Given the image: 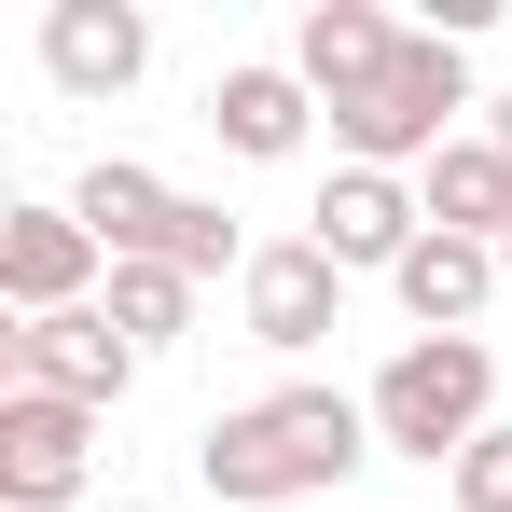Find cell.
Returning a JSON list of instances; mask_svg holds the SVG:
<instances>
[{
    "label": "cell",
    "instance_id": "1",
    "mask_svg": "<svg viewBox=\"0 0 512 512\" xmlns=\"http://www.w3.org/2000/svg\"><path fill=\"white\" fill-rule=\"evenodd\" d=\"M360 457H388V443H374V402H346V388H263V402L194 429V471L222 512L333 499V485H360Z\"/></svg>",
    "mask_w": 512,
    "mask_h": 512
},
{
    "label": "cell",
    "instance_id": "2",
    "mask_svg": "<svg viewBox=\"0 0 512 512\" xmlns=\"http://www.w3.org/2000/svg\"><path fill=\"white\" fill-rule=\"evenodd\" d=\"M360 402H374V443H388V457L457 471V457L499 429V346H485V333H402Z\"/></svg>",
    "mask_w": 512,
    "mask_h": 512
},
{
    "label": "cell",
    "instance_id": "3",
    "mask_svg": "<svg viewBox=\"0 0 512 512\" xmlns=\"http://www.w3.org/2000/svg\"><path fill=\"white\" fill-rule=\"evenodd\" d=\"M485 125V84H471V42H443V28H416L402 42V70L374 97H346L333 111V167H388V180H416L443 139H471Z\"/></svg>",
    "mask_w": 512,
    "mask_h": 512
},
{
    "label": "cell",
    "instance_id": "4",
    "mask_svg": "<svg viewBox=\"0 0 512 512\" xmlns=\"http://www.w3.org/2000/svg\"><path fill=\"white\" fill-rule=\"evenodd\" d=\"M70 208H84V236L111 263H180L194 291L208 277H250L263 236H236V208H208V194H167L153 167H125V153H97L84 180H70Z\"/></svg>",
    "mask_w": 512,
    "mask_h": 512
},
{
    "label": "cell",
    "instance_id": "5",
    "mask_svg": "<svg viewBox=\"0 0 512 512\" xmlns=\"http://www.w3.org/2000/svg\"><path fill=\"white\" fill-rule=\"evenodd\" d=\"M0 374H14V388H42V402L111 416V402H125L153 360L125 346V319H111V305H70V319H14V333H0Z\"/></svg>",
    "mask_w": 512,
    "mask_h": 512
},
{
    "label": "cell",
    "instance_id": "6",
    "mask_svg": "<svg viewBox=\"0 0 512 512\" xmlns=\"http://www.w3.org/2000/svg\"><path fill=\"white\" fill-rule=\"evenodd\" d=\"M111 291V250L84 236V208L70 194H28V208H0V305L14 319H70Z\"/></svg>",
    "mask_w": 512,
    "mask_h": 512
},
{
    "label": "cell",
    "instance_id": "7",
    "mask_svg": "<svg viewBox=\"0 0 512 512\" xmlns=\"http://www.w3.org/2000/svg\"><path fill=\"white\" fill-rule=\"evenodd\" d=\"M236 319H250V346H277V360L333 346L346 333V263L319 250V236H263L250 277H236Z\"/></svg>",
    "mask_w": 512,
    "mask_h": 512
},
{
    "label": "cell",
    "instance_id": "8",
    "mask_svg": "<svg viewBox=\"0 0 512 512\" xmlns=\"http://www.w3.org/2000/svg\"><path fill=\"white\" fill-rule=\"evenodd\" d=\"M84 485H97V416L42 402V388H0V512H70Z\"/></svg>",
    "mask_w": 512,
    "mask_h": 512
},
{
    "label": "cell",
    "instance_id": "9",
    "mask_svg": "<svg viewBox=\"0 0 512 512\" xmlns=\"http://www.w3.org/2000/svg\"><path fill=\"white\" fill-rule=\"evenodd\" d=\"M208 139L236 153V167H291L305 139H319V97L291 56H236V70H208Z\"/></svg>",
    "mask_w": 512,
    "mask_h": 512
},
{
    "label": "cell",
    "instance_id": "10",
    "mask_svg": "<svg viewBox=\"0 0 512 512\" xmlns=\"http://www.w3.org/2000/svg\"><path fill=\"white\" fill-rule=\"evenodd\" d=\"M305 236H319L346 277H402V250L429 236V208H416V180H388V167H333L319 208H305Z\"/></svg>",
    "mask_w": 512,
    "mask_h": 512
},
{
    "label": "cell",
    "instance_id": "11",
    "mask_svg": "<svg viewBox=\"0 0 512 512\" xmlns=\"http://www.w3.org/2000/svg\"><path fill=\"white\" fill-rule=\"evenodd\" d=\"M402 14L388 0H305V28H291V70H305V97L319 111H346V97H374L388 70H402Z\"/></svg>",
    "mask_w": 512,
    "mask_h": 512
},
{
    "label": "cell",
    "instance_id": "12",
    "mask_svg": "<svg viewBox=\"0 0 512 512\" xmlns=\"http://www.w3.org/2000/svg\"><path fill=\"white\" fill-rule=\"evenodd\" d=\"M42 70H56V97H125L153 70V14L139 0H56L42 14Z\"/></svg>",
    "mask_w": 512,
    "mask_h": 512
},
{
    "label": "cell",
    "instance_id": "13",
    "mask_svg": "<svg viewBox=\"0 0 512 512\" xmlns=\"http://www.w3.org/2000/svg\"><path fill=\"white\" fill-rule=\"evenodd\" d=\"M388 291H402V319H416V333H471L512 277H499V250H485V236H443V222H429L416 250H402V277H388Z\"/></svg>",
    "mask_w": 512,
    "mask_h": 512
},
{
    "label": "cell",
    "instance_id": "14",
    "mask_svg": "<svg viewBox=\"0 0 512 512\" xmlns=\"http://www.w3.org/2000/svg\"><path fill=\"white\" fill-rule=\"evenodd\" d=\"M416 208L443 222V236H485V250H499V236H512V153L485 139V125H471V139H443V153L416 167Z\"/></svg>",
    "mask_w": 512,
    "mask_h": 512
},
{
    "label": "cell",
    "instance_id": "15",
    "mask_svg": "<svg viewBox=\"0 0 512 512\" xmlns=\"http://www.w3.org/2000/svg\"><path fill=\"white\" fill-rule=\"evenodd\" d=\"M97 305L125 319V346H139V360H167V346L194 333V277H180V263H111V291H97Z\"/></svg>",
    "mask_w": 512,
    "mask_h": 512
},
{
    "label": "cell",
    "instance_id": "16",
    "mask_svg": "<svg viewBox=\"0 0 512 512\" xmlns=\"http://www.w3.org/2000/svg\"><path fill=\"white\" fill-rule=\"evenodd\" d=\"M443 485H457V512H512V429H485V443H471Z\"/></svg>",
    "mask_w": 512,
    "mask_h": 512
},
{
    "label": "cell",
    "instance_id": "17",
    "mask_svg": "<svg viewBox=\"0 0 512 512\" xmlns=\"http://www.w3.org/2000/svg\"><path fill=\"white\" fill-rule=\"evenodd\" d=\"M485 139H499V153H512V84H499V97H485Z\"/></svg>",
    "mask_w": 512,
    "mask_h": 512
},
{
    "label": "cell",
    "instance_id": "18",
    "mask_svg": "<svg viewBox=\"0 0 512 512\" xmlns=\"http://www.w3.org/2000/svg\"><path fill=\"white\" fill-rule=\"evenodd\" d=\"M111 512H153V499H111Z\"/></svg>",
    "mask_w": 512,
    "mask_h": 512
},
{
    "label": "cell",
    "instance_id": "19",
    "mask_svg": "<svg viewBox=\"0 0 512 512\" xmlns=\"http://www.w3.org/2000/svg\"><path fill=\"white\" fill-rule=\"evenodd\" d=\"M499 277H512V236H499Z\"/></svg>",
    "mask_w": 512,
    "mask_h": 512
}]
</instances>
